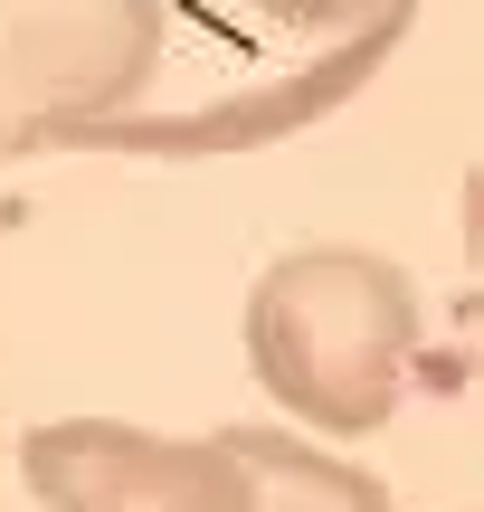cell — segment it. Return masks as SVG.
I'll use <instances>...</instances> for the list:
<instances>
[{"label":"cell","instance_id":"5b68a950","mask_svg":"<svg viewBox=\"0 0 484 512\" xmlns=\"http://www.w3.org/2000/svg\"><path fill=\"white\" fill-rule=\"evenodd\" d=\"M247 465V512H399L371 465L333 456L314 437H276V427H219Z\"/></svg>","mask_w":484,"mask_h":512},{"label":"cell","instance_id":"7a4b0ae2","mask_svg":"<svg viewBox=\"0 0 484 512\" xmlns=\"http://www.w3.org/2000/svg\"><path fill=\"white\" fill-rule=\"evenodd\" d=\"M162 67V0H0V162L124 114Z\"/></svg>","mask_w":484,"mask_h":512},{"label":"cell","instance_id":"6da1fadb","mask_svg":"<svg viewBox=\"0 0 484 512\" xmlns=\"http://www.w3.org/2000/svg\"><path fill=\"white\" fill-rule=\"evenodd\" d=\"M247 361L323 437H380L418 361V285L380 247H285L247 285Z\"/></svg>","mask_w":484,"mask_h":512},{"label":"cell","instance_id":"8992f818","mask_svg":"<svg viewBox=\"0 0 484 512\" xmlns=\"http://www.w3.org/2000/svg\"><path fill=\"white\" fill-rule=\"evenodd\" d=\"M276 29H295V38H342V29H371L390 0H257Z\"/></svg>","mask_w":484,"mask_h":512},{"label":"cell","instance_id":"277c9868","mask_svg":"<svg viewBox=\"0 0 484 512\" xmlns=\"http://www.w3.org/2000/svg\"><path fill=\"white\" fill-rule=\"evenodd\" d=\"M409 10H418V0H390L371 29H352V48H342V57H323V67L285 76V86H266V95H228V105L190 114V124H124V114H105V124H86L76 143H105V152H162V162H181V152H247V143H285V133H304L314 114H333L342 95H352L361 76H371L380 57L399 48Z\"/></svg>","mask_w":484,"mask_h":512},{"label":"cell","instance_id":"3957f363","mask_svg":"<svg viewBox=\"0 0 484 512\" xmlns=\"http://www.w3.org/2000/svg\"><path fill=\"white\" fill-rule=\"evenodd\" d=\"M19 475L48 512H247V465L228 437H152L124 418L29 427Z\"/></svg>","mask_w":484,"mask_h":512}]
</instances>
